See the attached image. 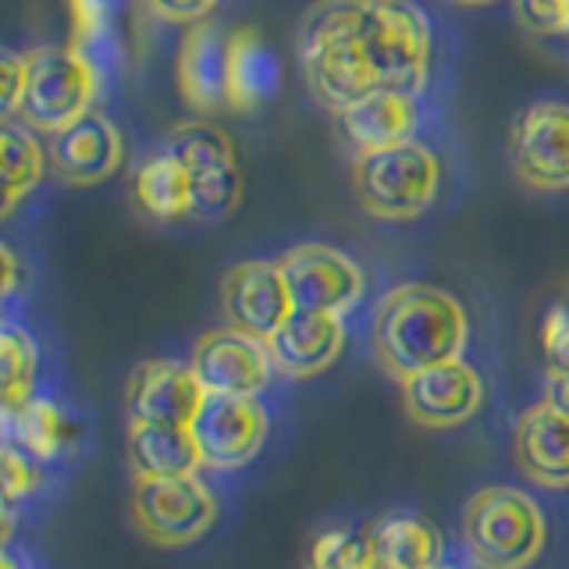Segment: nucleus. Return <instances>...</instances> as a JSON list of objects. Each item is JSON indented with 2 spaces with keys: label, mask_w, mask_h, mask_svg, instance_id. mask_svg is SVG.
<instances>
[{
  "label": "nucleus",
  "mask_w": 569,
  "mask_h": 569,
  "mask_svg": "<svg viewBox=\"0 0 569 569\" xmlns=\"http://www.w3.org/2000/svg\"><path fill=\"white\" fill-rule=\"evenodd\" d=\"M470 342V317L462 302L427 281H406L378 299L370 346L396 381L420 370L462 360Z\"/></svg>",
  "instance_id": "1"
},
{
  "label": "nucleus",
  "mask_w": 569,
  "mask_h": 569,
  "mask_svg": "<svg viewBox=\"0 0 569 569\" xmlns=\"http://www.w3.org/2000/svg\"><path fill=\"white\" fill-rule=\"evenodd\" d=\"M367 0H313L296 26V61L310 97L328 114L378 89L363 47Z\"/></svg>",
  "instance_id": "2"
},
{
  "label": "nucleus",
  "mask_w": 569,
  "mask_h": 569,
  "mask_svg": "<svg viewBox=\"0 0 569 569\" xmlns=\"http://www.w3.org/2000/svg\"><path fill=\"white\" fill-rule=\"evenodd\" d=\"M545 512L520 488H480L462 509V545L477 569H530L545 551Z\"/></svg>",
  "instance_id": "3"
},
{
  "label": "nucleus",
  "mask_w": 569,
  "mask_h": 569,
  "mask_svg": "<svg viewBox=\"0 0 569 569\" xmlns=\"http://www.w3.org/2000/svg\"><path fill=\"white\" fill-rule=\"evenodd\" d=\"M352 192L378 221H417L441 192V160L420 139L352 157Z\"/></svg>",
  "instance_id": "4"
},
{
  "label": "nucleus",
  "mask_w": 569,
  "mask_h": 569,
  "mask_svg": "<svg viewBox=\"0 0 569 569\" xmlns=\"http://www.w3.org/2000/svg\"><path fill=\"white\" fill-rule=\"evenodd\" d=\"M103 79L71 43H43L29 50V82L18 121L40 136H58L89 111H97Z\"/></svg>",
  "instance_id": "5"
},
{
  "label": "nucleus",
  "mask_w": 569,
  "mask_h": 569,
  "mask_svg": "<svg viewBox=\"0 0 569 569\" xmlns=\"http://www.w3.org/2000/svg\"><path fill=\"white\" fill-rule=\"evenodd\" d=\"M363 47L378 89L423 93L431 76V22L417 0H367Z\"/></svg>",
  "instance_id": "6"
},
{
  "label": "nucleus",
  "mask_w": 569,
  "mask_h": 569,
  "mask_svg": "<svg viewBox=\"0 0 569 569\" xmlns=\"http://www.w3.org/2000/svg\"><path fill=\"white\" fill-rule=\"evenodd\" d=\"M160 142L182 160L189 174L196 221H221L242 203V168L236 157V142L221 124L192 118L174 124Z\"/></svg>",
  "instance_id": "7"
},
{
  "label": "nucleus",
  "mask_w": 569,
  "mask_h": 569,
  "mask_svg": "<svg viewBox=\"0 0 569 569\" xmlns=\"http://www.w3.org/2000/svg\"><path fill=\"white\" fill-rule=\"evenodd\" d=\"M132 520L157 548L200 541L218 520V498L196 477H136Z\"/></svg>",
  "instance_id": "8"
},
{
  "label": "nucleus",
  "mask_w": 569,
  "mask_h": 569,
  "mask_svg": "<svg viewBox=\"0 0 569 569\" xmlns=\"http://www.w3.org/2000/svg\"><path fill=\"white\" fill-rule=\"evenodd\" d=\"M284 284H289L296 310L346 317L360 307L367 292V274L349 253L325 242H302L278 257Z\"/></svg>",
  "instance_id": "9"
},
{
  "label": "nucleus",
  "mask_w": 569,
  "mask_h": 569,
  "mask_svg": "<svg viewBox=\"0 0 569 569\" xmlns=\"http://www.w3.org/2000/svg\"><path fill=\"white\" fill-rule=\"evenodd\" d=\"M509 160L516 178L533 192L569 189V103L533 100L512 121Z\"/></svg>",
  "instance_id": "10"
},
{
  "label": "nucleus",
  "mask_w": 569,
  "mask_h": 569,
  "mask_svg": "<svg viewBox=\"0 0 569 569\" xmlns=\"http://www.w3.org/2000/svg\"><path fill=\"white\" fill-rule=\"evenodd\" d=\"M189 427L207 470H239L260 456L267 431H271V417L260 399L207 396Z\"/></svg>",
  "instance_id": "11"
},
{
  "label": "nucleus",
  "mask_w": 569,
  "mask_h": 569,
  "mask_svg": "<svg viewBox=\"0 0 569 569\" xmlns=\"http://www.w3.org/2000/svg\"><path fill=\"white\" fill-rule=\"evenodd\" d=\"M189 363L196 370V378L203 381L207 396L260 399V391L271 385V373H274V360L267 342L228 325L200 335V342L192 346Z\"/></svg>",
  "instance_id": "12"
},
{
  "label": "nucleus",
  "mask_w": 569,
  "mask_h": 569,
  "mask_svg": "<svg viewBox=\"0 0 569 569\" xmlns=\"http://www.w3.org/2000/svg\"><path fill=\"white\" fill-rule=\"evenodd\" d=\"M221 310L228 328L267 342L296 313L278 260H242L221 281Z\"/></svg>",
  "instance_id": "13"
},
{
  "label": "nucleus",
  "mask_w": 569,
  "mask_h": 569,
  "mask_svg": "<svg viewBox=\"0 0 569 569\" xmlns=\"http://www.w3.org/2000/svg\"><path fill=\"white\" fill-rule=\"evenodd\" d=\"M399 388L406 417L427 431H449V427L467 423L485 406V381L462 360L420 370L413 378L399 381Z\"/></svg>",
  "instance_id": "14"
},
{
  "label": "nucleus",
  "mask_w": 569,
  "mask_h": 569,
  "mask_svg": "<svg viewBox=\"0 0 569 569\" xmlns=\"http://www.w3.org/2000/svg\"><path fill=\"white\" fill-rule=\"evenodd\" d=\"M50 171L64 186H103L124 164V136L103 111H89L58 136H47Z\"/></svg>",
  "instance_id": "15"
},
{
  "label": "nucleus",
  "mask_w": 569,
  "mask_h": 569,
  "mask_svg": "<svg viewBox=\"0 0 569 569\" xmlns=\"http://www.w3.org/2000/svg\"><path fill=\"white\" fill-rule=\"evenodd\" d=\"M207 399L203 381L196 378L192 363L182 360H147L132 370L124 388L129 423H164L189 427Z\"/></svg>",
  "instance_id": "16"
},
{
  "label": "nucleus",
  "mask_w": 569,
  "mask_h": 569,
  "mask_svg": "<svg viewBox=\"0 0 569 569\" xmlns=\"http://www.w3.org/2000/svg\"><path fill=\"white\" fill-rule=\"evenodd\" d=\"M342 147L360 157L373 150H391L417 139L420 129V97L399 93V89H373V93L349 103L335 114Z\"/></svg>",
  "instance_id": "17"
},
{
  "label": "nucleus",
  "mask_w": 569,
  "mask_h": 569,
  "mask_svg": "<svg viewBox=\"0 0 569 569\" xmlns=\"http://www.w3.org/2000/svg\"><path fill=\"white\" fill-rule=\"evenodd\" d=\"M228 43L231 32L218 22L189 26L182 43H178V93L200 118L228 111Z\"/></svg>",
  "instance_id": "18"
},
{
  "label": "nucleus",
  "mask_w": 569,
  "mask_h": 569,
  "mask_svg": "<svg viewBox=\"0 0 569 569\" xmlns=\"http://www.w3.org/2000/svg\"><path fill=\"white\" fill-rule=\"evenodd\" d=\"M274 370L281 378L307 381L335 367V360L346 349V325L342 317H325V313H307L296 310L284 325L267 338Z\"/></svg>",
  "instance_id": "19"
},
{
  "label": "nucleus",
  "mask_w": 569,
  "mask_h": 569,
  "mask_svg": "<svg viewBox=\"0 0 569 569\" xmlns=\"http://www.w3.org/2000/svg\"><path fill=\"white\" fill-rule=\"evenodd\" d=\"M520 473L541 488H569V417L545 399L527 406L512 431Z\"/></svg>",
  "instance_id": "20"
},
{
  "label": "nucleus",
  "mask_w": 569,
  "mask_h": 569,
  "mask_svg": "<svg viewBox=\"0 0 569 569\" xmlns=\"http://www.w3.org/2000/svg\"><path fill=\"white\" fill-rule=\"evenodd\" d=\"M284 68L278 50L271 40L253 29H231V43H228V111L236 114H253L263 103H271L281 89Z\"/></svg>",
  "instance_id": "21"
},
{
  "label": "nucleus",
  "mask_w": 569,
  "mask_h": 569,
  "mask_svg": "<svg viewBox=\"0 0 569 569\" xmlns=\"http://www.w3.org/2000/svg\"><path fill=\"white\" fill-rule=\"evenodd\" d=\"M132 203L147 221L153 224H171L192 218V186L189 174L164 142L139 160L132 171Z\"/></svg>",
  "instance_id": "22"
},
{
  "label": "nucleus",
  "mask_w": 569,
  "mask_h": 569,
  "mask_svg": "<svg viewBox=\"0 0 569 569\" xmlns=\"http://www.w3.org/2000/svg\"><path fill=\"white\" fill-rule=\"evenodd\" d=\"M373 569H445L438 530L413 512H388L367 530Z\"/></svg>",
  "instance_id": "23"
},
{
  "label": "nucleus",
  "mask_w": 569,
  "mask_h": 569,
  "mask_svg": "<svg viewBox=\"0 0 569 569\" xmlns=\"http://www.w3.org/2000/svg\"><path fill=\"white\" fill-rule=\"evenodd\" d=\"M129 462L136 477H196L203 470V452L192 427L129 423Z\"/></svg>",
  "instance_id": "24"
},
{
  "label": "nucleus",
  "mask_w": 569,
  "mask_h": 569,
  "mask_svg": "<svg viewBox=\"0 0 569 569\" xmlns=\"http://www.w3.org/2000/svg\"><path fill=\"white\" fill-rule=\"evenodd\" d=\"M0 157H4V218L18 210V203L29 200L36 186L43 182L50 171L47 142H40V132H32L29 124L18 118H8L0 124Z\"/></svg>",
  "instance_id": "25"
},
{
  "label": "nucleus",
  "mask_w": 569,
  "mask_h": 569,
  "mask_svg": "<svg viewBox=\"0 0 569 569\" xmlns=\"http://www.w3.org/2000/svg\"><path fill=\"white\" fill-rule=\"evenodd\" d=\"M4 417V441L18 445L22 452H29L36 462H50L58 459L68 441H71V427L68 417L61 413V406L53 399H29L26 406L8 409Z\"/></svg>",
  "instance_id": "26"
},
{
  "label": "nucleus",
  "mask_w": 569,
  "mask_h": 569,
  "mask_svg": "<svg viewBox=\"0 0 569 569\" xmlns=\"http://www.w3.org/2000/svg\"><path fill=\"white\" fill-rule=\"evenodd\" d=\"M36 370H40L36 338L26 328L4 325L0 331V413L36 399Z\"/></svg>",
  "instance_id": "27"
},
{
  "label": "nucleus",
  "mask_w": 569,
  "mask_h": 569,
  "mask_svg": "<svg viewBox=\"0 0 569 569\" xmlns=\"http://www.w3.org/2000/svg\"><path fill=\"white\" fill-rule=\"evenodd\" d=\"M310 569H373L367 533L356 538L349 530H325L313 541Z\"/></svg>",
  "instance_id": "28"
},
{
  "label": "nucleus",
  "mask_w": 569,
  "mask_h": 569,
  "mask_svg": "<svg viewBox=\"0 0 569 569\" xmlns=\"http://www.w3.org/2000/svg\"><path fill=\"white\" fill-rule=\"evenodd\" d=\"M71 47H76L82 58L97 68V76L107 82L121 64V40H118V26H82L71 29Z\"/></svg>",
  "instance_id": "29"
},
{
  "label": "nucleus",
  "mask_w": 569,
  "mask_h": 569,
  "mask_svg": "<svg viewBox=\"0 0 569 569\" xmlns=\"http://www.w3.org/2000/svg\"><path fill=\"white\" fill-rule=\"evenodd\" d=\"M0 485H4V506H18L43 485V462H36L18 445L4 441V452H0Z\"/></svg>",
  "instance_id": "30"
},
{
  "label": "nucleus",
  "mask_w": 569,
  "mask_h": 569,
  "mask_svg": "<svg viewBox=\"0 0 569 569\" xmlns=\"http://www.w3.org/2000/svg\"><path fill=\"white\" fill-rule=\"evenodd\" d=\"M512 11L533 36H569V0H512Z\"/></svg>",
  "instance_id": "31"
},
{
  "label": "nucleus",
  "mask_w": 569,
  "mask_h": 569,
  "mask_svg": "<svg viewBox=\"0 0 569 569\" xmlns=\"http://www.w3.org/2000/svg\"><path fill=\"white\" fill-rule=\"evenodd\" d=\"M0 114L18 118L22 111V97H26V82H29V50H4L0 53Z\"/></svg>",
  "instance_id": "32"
},
{
  "label": "nucleus",
  "mask_w": 569,
  "mask_h": 569,
  "mask_svg": "<svg viewBox=\"0 0 569 569\" xmlns=\"http://www.w3.org/2000/svg\"><path fill=\"white\" fill-rule=\"evenodd\" d=\"M541 349H545V370H569V307L566 302L548 310L541 325Z\"/></svg>",
  "instance_id": "33"
},
{
  "label": "nucleus",
  "mask_w": 569,
  "mask_h": 569,
  "mask_svg": "<svg viewBox=\"0 0 569 569\" xmlns=\"http://www.w3.org/2000/svg\"><path fill=\"white\" fill-rule=\"evenodd\" d=\"M218 4L221 0H142V8L168 26H200Z\"/></svg>",
  "instance_id": "34"
},
{
  "label": "nucleus",
  "mask_w": 569,
  "mask_h": 569,
  "mask_svg": "<svg viewBox=\"0 0 569 569\" xmlns=\"http://www.w3.org/2000/svg\"><path fill=\"white\" fill-rule=\"evenodd\" d=\"M129 0H68L71 8V29L82 26H118V14Z\"/></svg>",
  "instance_id": "35"
},
{
  "label": "nucleus",
  "mask_w": 569,
  "mask_h": 569,
  "mask_svg": "<svg viewBox=\"0 0 569 569\" xmlns=\"http://www.w3.org/2000/svg\"><path fill=\"white\" fill-rule=\"evenodd\" d=\"M545 402L569 417V370H545Z\"/></svg>",
  "instance_id": "36"
},
{
  "label": "nucleus",
  "mask_w": 569,
  "mask_h": 569,
  "mask_svg": "<svg viewBox=\"0 0 569 569\" xmlns=\"http://www.w3.org/2000/svg\"><path fill=\"white\" fill-rule=\"evenodd\" d=\"M0 260H4V296H18V289H22V260L14 257V249L4 246L0 249Z\"/></svg>",
  "instance_id": "37"
},
{
  "label": "nucleus",
  "mask_w": 569,
  "mask_h": 569,
  "mask_svg": "<svg viewBox=\"0 0 569 569\" xmlns=\"http://www.w3.org/2000/svg\"><path fill=\"white\" fill-rule=\"evenodd\" d=\"M0 569H29V562H22V556H14L11 548H4V556H0Z\"/></svg>",
  "instance_id": "38"
},
{
  "label": "nucleus",
  "mask_w": 569,
  "mask_h": 569,
  "mask_svg": "<svg viewBox=\"0 0 569 569\" xmlns=\"http://www.w3.org/2000/svg\"><path fill=\"white\" fill-rule=\"evenodd\" d=\"M459 8H488V4H498V0H452Z\"/></svg>",
  "instance_id": "39"
}]
</instances>
